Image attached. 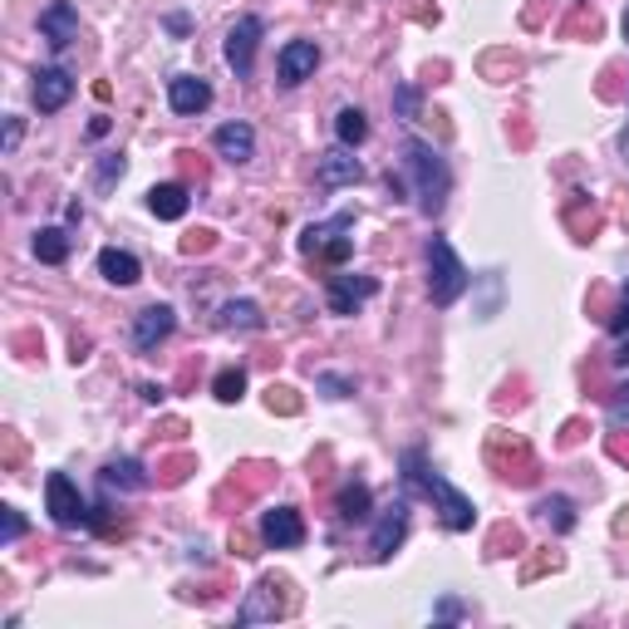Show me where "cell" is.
<instances>
[{
	"instance_id": "52a82bcc",
	"label": "cell",
	"mask_w": 629,
	"mask_h": 629,
	"mask_svg": "<svg viewBox=\"0 0 629 629\" xmlns=\"http://www.w3.org/2000/svg\"><path fill=\"white\" fill-rule=\"evenodd\" d=\"M319 70V50H315V40H291V44H281V54H276V74H281V84L285 89H295V84H305Z\"/></svg>"
},
{
	"instance_id": "ba28073f",
	"label": "cell",
	"mask_w": 629,
	"mask_h": 629,
	"mask_svg": "<svg viewBox=\"0 0 629 629\" xmlns=\"http://www.w3.org/2000/svg\"><path fill=\"white\" fill-rule=\"evenodd\" d=\"M177 329V311L173 305H148V311H139V319H133V349L148 354L158 349L168 335Z\"/></svg>"
},
{
	"instance_id": "5b68a950",
	"label": "cell",
	"mask_w": 629,
	"mask_h": 629,
	"mask_svg": "<svg viewBox=\"0 0 629 629\" xmlns=\"http://www.w3.org/2000/svg\"><path fill=\"white\" fill-rule=\"evenodd\" d=\"M44 507H50L54 526H79V521H89L84 497H79V487H74L64 473H50V477H44Z\"/></svg>"
},
{
	"instance_id": "6da1fadb",
	"label": "cell",
	"mask_w": 629,
	"mask_h": 629,
	"mask_svg": "<svg viewBox=\"0 0 629 629\" xmlns=\"http://www.w3.org/2000/svg\"><path fill=\"white\" fill-rule=\"evenodd\" d=\"M404 483H408V487H418L423 497H428L433 507H438V517H443V526H448V531H473L477 507H473V501H467L463 491H457L443 473H433V463H428V457H423L418 448H408V453H404Z\"/></svg>"
},
{
	"instance_id": "484cf974",
	"label": "cell",
	"mask_w": 629,
	"mask_h": 629,
	"mask_svg": "<svg viewBox=\"0 0 629 629\" xmlns=\"http://www.w3.org/2000/svg\"><path fill=\"white\" fill-rule=\"evenodd\" d=\"M536 511H541L556 531H570V526H576V501H570V497H546Z\"/></svg>"
},
{
	"instance_id": "9a60e30c",
	"label": "cell",
	"mask_w": 629,
	"mask_h": 629,
	"mask_svg": "<svg viewBox=\"0 0 629 629\" xmlns=\"http://www.w3.org/2000/svg\"><path fill=\"white\" fill-rule=\"evenodd\" d=\"M74 99V74L70 70H40L35 74V109L40 113H60Z\"/></svg>"
},
{
	"instance_id": "3957f363",
	"label": "cell",
	"mask_w": 629,
	"mask_h": 629,
	"mask_svg": "<svg viewBox=\"0 0 629 629\" xmlns=\"http://www.w3.org/2000/svg\"><path fill=\"white\" fill-rule=\"evenodd\" d=\"M467 266H463V256L453 251L448 236H433L428 242V295H433V305H443L448 311L453 301H463V291H467Z\"/></svg>"
},
{
	"instance_id": "7c38bea8",
	"label": "cell",
	"mask_w": 629,
	"mask_h": 629,
	"mask_svg": "<svg viewBox=\"0 0 629 629\" xmlns=\"http://www.w3.org/2000/svg\"><path fill=\"white\" fill-rule=\"evenodd\" d=\"M40 35L54 44V50H64V44L79 40V10L70 0H54V6L40 10Z\"/></svg>"
},
{
	"instance_id": "603a6c76",
	"label": "cell",
	"mask_w": 629,
	"mask_h": 629,
	"mask_svg": "<svg viewBox=\"0 0 629 629\" xmlns=\"http://www.w3.org/2000/svg\"><path fill=\"white\" fill-rule=\"evenodd\" d=\"M374 507V491L364 483H345V491H339V521H364Z\"/></svg>"
},
{
	"instance_id": "7402d4cb",
	"label": "cell",
	"mask_w": 629,
	"mask_h": 629,
	"mask_svg": "<svg viewBox=\"0 0 629 629\" xmlns=\"http://www.w3.org/2000/svg\"><path fill=\"white\" fill-rule=\"evenodd\" d=\"M266 315H261L256 301H226L222 305V329H261Z\"/></svg>"
},
{
	"instance_id": "30bf717a",
	"label": "cell",
	"mask_w": 629,
	"mask_h": 629,
	"mask_svg": "<svg viewBox=\"0 0 629 629\" xmlns=\"http://www.w3.org/2000/svg\"><path fill=\"white\" fill-rule=\"evenodd\" d=\"M349 226H354V216H349V212H339L335 222L311 226V232L301 236V246H305V251H325L329 261H345V256H349V236H345Z\"/></svg>"
},
{
	"instance_id": "f1b7e54d",
	"label": "cell",
	"mask_w": 629,
	"mask_h": 629,
	"mask_svg": "<svg viewBox=\"0 0 629 629\" xmlns=\"http://www.w3.org/2000/svg\"><path fill=\"white\" fill-rule=\"evenodd\" d=\"M315 388H325L329 398H349V394H354V379H339V374H319Z\"/></svg>"
},
{
	"instance_id": "d590c367",
	"label": "cell",
	"mask_w": 629,
	"mask_h": 629,
	"mask_svg": "<svg viewBox=\"0 0 629 629\" xmlns=\"http://www.w3.org/2000/svg\"><path fill=\"white\" fill-rule=\"evenodd\" d=\"M620 153H625V163H629V129H625V139H620Z\"/></svg>"
},
{
	"instance_id": "9c48e42d",
	"label": "cell",
	"mask_w": 629,
	"mask_h": 629,
	"mask_svg": "<svg viewBox=\"0 0 629 629\" xmlns=\"http://www.w3.org/2000/svg\"><path fill=\"white\" fill-rule=\"evenodd\" d=\"M374 291H379V281L374 276H329V311L335 315H359L364 301H374Z\"/></svg>"
},
{
	"instance_id": "d6986e66",
	"label": "cell",
	"mask_w": 629,
	"mask_h": 629,
	"mask_svg": "<svg viewBox=\"0 0 629 629\" xmlns=\"http://www.w3.org/2000/svg\"><path fill=\"white\" fill-rule=\"evenodd\" d=\"M281 615V600H276V586L271 580H261L256 590H251V600L236 610V625H256V620H276Z\"/></svg>"
},
{
	"instance_id": "f546056e",
	"label": "cell",
	"mask_w": 629,
	"mask_h": 629,
	"mask_svg": "<svg viewBox=\"0 0 629 629\" xmlns=\"http://www.w3.org/2000/svg\"><path fill=\"white\" fill-rule=\"evenodd\" d=\"M610 423H615V428H625V423H629V384L615 388V398H610Z\"/></svg>"
},
{
	"instance_id": "1f68e13d",
	"label": "cell",
	"mask_w": 629,
	"mask_h": 629,
	"mask_svg": "<svg viewBox=\"0 0 629 629\" xmlns=\"http://www.w3.org/2000/svg\"><path fill=\"white\" fill-rule=\"evenodd\" d=\"M610 329H615V335H625V329H629V285H625V295H620V311L610 315Z\"/></svg>"
},
{
	"instance_id": "4316f807",
	"label": "cell",
	"mask_w": 629,
	"mask_h": 629,
	"mask_svg": "<svg viewBox=\"0 0 629 629\" xmlns=\"http://www.w3.org/2000/svg\"><path fill=\"white\" fill-rule=\"evenodd\" d=\"M394 109H398V119H418V89L414 84H398L394 89Z\"/></svg>"
},
{
	"instance_id": "4dcf8cb0",
	"label": "cell",
	"mask_w": 629,
	"mask_h": 629,
	"mask_svg": "<svg viewBox=\"0 0 629 629\" xmlns=\"http://www.w3.org/2000/svg\"><path fill=\"white\" fill-rule=\"evenodd\" d=\"M113 177H123V158L119 153H109L104 163H99V187H109Z\"/></svg>"
},
{
	"instance_id": "8fae6325",
	"label": "cell",
	"mask_w": 629,
	"mask_h": 629,
	"mask_svg": "<svg viewBox=\"0 0 629 629\" xmlns=\"http://www.w3.org/2000/svg\"><path fill=\"white\" fill-rule=\"evenodd\" d=\"M404 536H408V501H394V507L379 517V526H374V536H369V556L374 560H388L404 546Z\"/></svg>"
},
{
	"instance_id": "5bb4252c",
	"label": "cell",
	"mask_w": 629,
	"mask_h": 629,
	"mask_svg": "<svg viewBox=\"0 0 629 629\" xmlns=\"http://www.w3.org/2000/svg\"><path fill=\"white\" fill-rule=\"evenodd\" d=\"M168 104H173V113H202L212 104V84L197 74H173L168 79Z\"/></svg>"
},
{
	"instance_id": "cb8c5ba5",
	"label": "cell",
	"mask_w": 629,
	"mask_h": 629,
	"mask_svg": "<svg viewBox=\"0 0 629 629\" xmlns=\"http://www.w3.org/2000/svg\"><path fill=\"white\" fill-rule=\"evenodd\" d=\"M335 133H339V143H345V148H354V143L369 139V123H364L359 109H339L335 113Z\"/></svg>"
},
{
	"instance_id": "8992f818",
	"label": "cell",
	"mask_w": 629,
	"mask_h": 629,
	"mask_svg": "<svg viewBox=\"0 0 629 629\" xmlns=\"http://www.w3.org/2000/svg\"><path fill=\"white\" fill-rule=\"evenodd\" d=\"M261 541L271 546V551H295V546L305 541V521L295 507H271L261 511Z\"/></svg>"
},
{
	"instance_id": "8d00e7d4",
	"label": "cell",
	"mask_w": 629,
	"mask_h": 629,
	"mask_svg": "<svg viewBox=\"0 0 629 629\" xmlns=\"http://www.w3.org/2000/svg\"><path fill=\"white\" fill-rule=\"evenodd\" d=\"M625 40H629V10H625Z\"/></svg>"
},
{
	"instance_id": "7a4b0ae2",
	"label": "cell",
	"mask_w": 629,
	"mask_h": 629,
	"mask_svg": "<svg viewBox=\"0 0 629 629\" xmlns=\"http://www.w3.org/2000/svg\"><path fill=\"white\" fill-rule=\"evenodd\" d=\"M404 173L414 177L418 212L423 216H443L448 192H453V173H448V163L438 158V148L423 143V139H404Z\"/></svg>"
},
{
	"instance_id": "83f0119b",
	"label": "cell",
	"mask_w": 629,
	"mask_h": 629,
	"mask_svg": "<svg viewBox=\"0 0 629 629\" xmlns=\"http://www.w3.org/2000/svg\"><path fill=\"white\" fill-rule=\"evenodd\" d=\"M20 536H26V517H20L16 507H6V526H0V546H16Z\"/></svg>"
},
{
	"instance_id": "e0dca14e",
	"label": "cell",
	"mask_w": 629,
	"mask_h": 629,
	"mask_svg": "<svg viewBox=\"0 0 629 629\" xmlns=\"http://www.w3.org/2000/svg\"><path fill=\"white\" fill-rule=\"evenodd\" d=\"M99 276L109 285H139L143 281V266L133 251H119V246H104L99 251Z\"/></svg>"
},
{
	"instance_id": "ffe728a7",
	"label": "cell",
	"mask_w": 629,
	"mask_h": 629,
	"mask_svg": "<svg viewBox=\"0 0 629 629\" xmlns=\"http://www.w3.org/2000/svg\"><path fill=\"white\" fill-rule=\"evenodd\" d=\"M99 483H104V487H123V491H143L148 487V473H143V463H133V457H113L104 473H99Z\"/></svg>"
},
{
	"instance_id": "836d02e7",
	"label": "cell",
	"mask_w": 629,
	"mask_h": 629,
	"mask_svg": "<svg viewBox=\"0 0 629 629\" xmlns=\"http://www.w3.org/2000/svg\"><path fill=\"white\" fill-rule=\"evenodd\" d=\"M615 364H620V369H629V329L620 335V345H615Z\"/></svg>"
},
{
	"instance_id": "4fadbf2b",
	"label": "cell",
	"mask_w": 629,
	"mask_h": 629,
	"mask_svg": "<svg viewBox=\"0 0 629 629\" xmlns=\"http://www.w3.org/2000/svg\"><path fill=\"white\" fill-rule=\"evenodd\" d=\"M212 148L216 153L226 158V163H251V158H256V129H251V123H222V129L212 133Z\"/></svg>"
},
{
	"instance_id": "ac0fdd59",
	"label": "cell",
	"mask_w": 629,
	"mask_h": 629,
	"mask_svg": "<svg viewBox=\"0 0 629 629\" xmlns=\"http://www.w3.org/2000/svg\"><path fill=\"white\" fill-rule=\"evenodd\" d=\"M148 212H153L158 222H182V216H187V187H182V182L153 187L148 192Z\"/></svg>"
},
{
	"instance_id": "2e32d148",
	"label": "cell",
	"mask_w": 629,
	"mask_h": 629,
	"mask_svg": "<svg viewBox=\"0 0 629 629\" xmlns=\"http://www.w3.org/2000/svg\"><path fill=\"white\" fill-rule=\"evenodd\" d=\"M349 182H359V158L339 143L319 158V187H349Z\"/></svg>"
},
{
	"instance_id": "277c9868",
	"label": "cell",
	"mask_w": 629,
	"mask_h": 629,
	"mask_svg": "<svg viewBox=\"0 0 629 629\" xmlns=\"http://www.w3.org/2000/svg\"><path fill=\"white\" fill-rule=\"evenodd\" d=\"M266 35V26H261V16H242L232 30H226V64L236 70V79H251L256 70V44Z\"/></svg>"
},
{
	"instance_id": "44dd1931",
	"label": "cell",
	"mask_w": 629,
	"mask_h": 629,
	"mask_svg": "<svg viewBox=\"0 0 629 629\" xmlns=\"http://www.w3.org/2000/svg\"><path fill=\"white\" fill-rule=\"evenodd\" d=\"M35 256L44 266H64L70 261V236H64V226H40L35 232Z\"/></svg>"
},
{
	"instance_id": "d4e9b609",
	"label": "cell",
	"mask_w": 629,
	"mask_h": 629,
	"mask_svg": "<svg viewBox=\"0 0 629 629\" xmlns=\"http://www.w3.org/2000/svg\"><path fill=\"white\" fill-rule=\"evenodd\" d=\"M212 394H216V404H236V398L246 394V374L236 369V364H232V369H222L212 379Z\"/></svg>"
},
{
	"instance_id": "e575fe53",
	"label": "cell",
	"mask_w": 629,
	"mask_h": 629,
	"mask_svg": "<svg viewBox=\"0 0 629 629\" xmlns=\"http://www.w3.org/2000/svg\"><path fill=\"white\" fill-rule=\"evenodd\" d=\"M16 143H20V119H10V123H6V153H10Z\"/></svg>"
},
{
	"instance_id": "d6a6232c",
	"label": "cell",
	"mask_w": 629,
	"mask_h": 629,
	"mask_svg": "<svg viewBox=\"0 0 629 629\" xmlns=\"http://www.w3.org/2000/svg\"><path fill=\"white\" fill-rule=\"evenodd\" d=\"M438 620H463V605H457V600H443V605H438Z\"/></svg>"
}]
</instances>
